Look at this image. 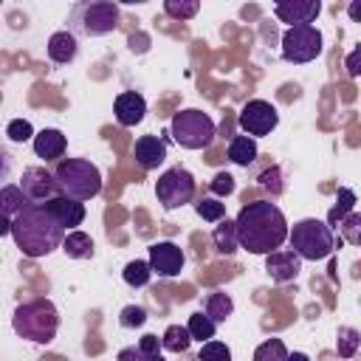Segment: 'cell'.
<instances>
[{"label": "cell", "instance_id": "9c48e42d", "mask_svg": "<svg viewBox=\"0 0 361 361\" xmlns=\"http://www.w3.org/2000/svg\"><path fill=\"white\" fill-rule=\"evenodd\" d=\"M155 195H158V203L164 209L186 206L195 197V178H192V172L183 169V166H172V169L161 172L158 183H155Z\"/></svg>", "mask_w": 361, "mask_h": 361}, {"label": "cell", "instance_id": "bcb514c9", "mask_svg": "<svg viewBox=\"0 0 361 361\" xmlns=\"http://www.w3.org/2000/svg\"><path fill=\"white\" fill-rule=\"evenodd\" d=\"M350 17H353V20H358V17H361V6H358V3H353V6H350Z\"/></svg>", "mask_w": 361, "mask_h": 361}, {"label": "cell", "instance_id": "f1b7e54d", "mask_svg": "<svg viewBox=\"0 0 361 361\" xmlns=\"http://www.w3.org/2000/svg\"><path fill=\"white\" fill-rule=\"evenodd\" d=\"M358 344H361V333L355 327H338V341H336L338 358H353L358 353Z\"/></svg>", "mask_w": 361, "mask_h": 361}, {"label": "cell", "instance_id": "6da1fadb", "mask_svg": "<svg viewBox=\"0 0 361 361\" xmlns=\"http://www.w3.org/2000/svg\"><path fill=\"white\" fill-rule=\"evenodd\" d=\"M234 231H237V245L245 248L248 254H271L282 248V243L288 240V220L276 203L254 200L245 203L234 217Z\"/></svg>", "mask_w": 361, "mask_h": 361}, {"label": "cell", "instance_id": "603a6c76", "mask_svg": "<svg viewBox=\"0 0 361 361\" xmlns=\"http://www.w3.org/2000/svg\"><path fill=\"white\" fill-rule=\"evenodd\" d=\"M212 243H214V248L220 251V254H226V257H231L240 245H237V231H234V220H228V217H223L217 226H214V231H212Z\"/></svg>", "mask_w": 361, "mask_h": 361}, {"label": "cell", "instance_id": "8fae6325", "mask_svg": "<svg viewBox=\"0 0 361 361\" xmlns=\"http://www.w3.org/2000/svg\"><path fill=\"white\" fill-rule=\"evenodd\" d=\"M25 195L28 203L34 206H45L48 200H54L59 192H56V183H54V175L45 169V166H28L23 169V178L17 183Z\"/></svg>", "mask_w": 361, "mask_h": 361}, {"label": "cell", "instance_id": "1f68e13d", "mask_svg": "<svg viewBox=\"0 0 361 361\" xmlns=\"http://www.w3.org/2000/svg\"><path fill=\"white\" fill-rule=\"evenodd\" d=\"M164 11L172 20H192L200 11V3L197 0H164Z\"/></svg>", "mask_w": 361, "mask_h": 361}, {"label": "cell", "instance_id": "4dcf8cb0", "mask_svg": "<svg viewBox=\"0 0 361 361\" xmlns=\"http://www.w3.org/2000/svg\"><path fill=\"white\" fill-rule=\"evenodd\" d=\"M195 212L197 217H203L206 223H220L226 217V203H220L217 197H200L195 203Z\"/></svg>", "mask_w": 361, "mask_h": 361}, {"label": "cell", "instance_id": "74e56055", "mask_svg": "<svg viewBox=\"0 0 361 361\" xmlns=\"http://www.w3.org/2000/svg\"><path fill=\"white\" fill-rule=\"evenodd\" d=\"M209 189H212V195L226 197V195L234 192V178H231L228 172H217V175L212 178V183H209Z\"/></svg>", "mask_w": 361, "mask_h": 361}, {"label": "cell", "instance_id": "9a60e30c", "mask_svg": "<svg viewBox=\"0 0 361 361\" xmlns=\"http://www.w3.org/2000/svg\"><path fill=\"white\" fill-rule=\"evenodd\" d=\"M31 141H34L37 158H42V161H48V164H56V161L65 155V149H68V138H65V133L56 130V127H45V130L34 133Z\"/></svg>", "mask_w": 361, "mask_h": 361}, {"label": "cell", "instance_id": "7402d4cb", "mask_svg": "<svg viewBox=\"0 0 361 361\" xmlns=\"http://www.w3.org/2000/svg\"><path fill=\"white\" fill-rule=\"evenodd\" d=\"M259 149H257V141L248 138V135H234L228 141V161L237 164V166H251L257 161Z\"/></svg>", "mask_w": 361, "mask_h": 361}, {"label": "cell", "instance_id": "d590c367", "mask_svg": "<svg viewBox=\"0 0 361 361\" xmlns=\"http://www.w3.org/2000/svg\"><path fill=\"white\" fill-rule=\"evenodd\" d=\"M257 183H259L262 189H268L274 197L282 195V189H285V186H282V169H279V166H268L265 172H259Z\"/></svg>", "mask_w": 361, "mask_h": 361}, {"label": "cell", "instance_id": "30bf717a", "mask_svg": "<svg viewBox=\"0 0 361 361\" xmlns=\"http://www.w3.org/2000/svg\"><path fill=\"white\" fill-rule=\"evenodd\" d=\"M237 124H240L243 135H248V138L268 135V133L279 124V113H276V107H274L271 102H265V99H251V102H245V107L240 110Z\"/></svg>", "mask_w": 361, "mask_h": 361}, {"label": "cell", "instance_id": "e0dca14e", "mask_svg": "<svg viewBox=\"0 0 361 361\" xmlns=\"http://www.w3.org/2000/svg\"><path fill=\"white\" fill-rule=\"evenodd\" d=\"M113 110H116V121H118L121 127H135V124L144 121L147 102H144L141 93H135V90H124V93L116 96Z\"/></svg>", "mask_w": 361, "mask_h": 361}, {"label": "cell", "instance_id": "4316f807", "mask_svg": "<svg viewBox=\"0 0 361 361\" xmlns=\"http://www.w3.org/2000/svg\"><path fill=\"white\" fill-rule=\"evenodd\" d=\"M189 344H192V338H189L186 327H180V324H169L161 336V347L169 350V353H186Z\"/></svg>", "mask_w": 361, "mask_h": 361}, {"label": "cell", "instance_id": "836d02e7", "mask_svg": "<svg viewBox=\"0 0 361 361\" xmlns=\"http://www.w3.org/2000/svg\"><path fill=\"white\" fill-rule=\"evenodd\" d=\"M197 361H231V350L223 341L212 338V341H203V347L197 353Z\"/></svg>", "mask_w": 361, "mask_h": 361}, {"label": "cell", "instance_id": "b9f144b4", "mask_svg": "<svg viewBox=\"0 0 361 361\" xmlns=\"http://www.w3.org/2000/svg\"><path fill=\"white\" fill-rule=\"evenodd\" d=\"M358 59H361V48H355V51L347 56V73H350V76H358V71H361V68H358Z\"/></svg>", "mask_w": 361, "mask_h": 361}, {"label": "cell", "instance_id": "277c9868", "mask_svg": "<svg viewBox=\"0 0 361 361\" xmlns=\"http://www.w3.org/2000/svg\"><path fill=\"white\" fill-rule=\"evenodd\" d=\"M121 11L113 0H79L68 11V31L73 37H104L118 28Z\"/></svg>", "mask_w": 361, "mask_h": 361}, {"label": "cell", "instance_id": "7bdbcfd3", "mask_svg": "<svg viewBox=\"0 0 361 361\" xmlns=\"http://www.w3.org/2000/svg\"><path fill=\"white\" fill-rule=\"evenodd\" d=\"M147 42H149L147 37H138V39H135V37H130V51H138V54H144V51H147Z\"/></svg>", "mask_w": 361, "mask_h": 361}, {"label": "cell", "instance_id": "7c38bea8", "mask_svg": "<svg viewBox=\"0 0 361 361\" xmlns=\"http://www.w3.org/2000/svg\"><path fill=\"white\" fill-rule=\"evenodd\" d=\"M147 262H149V271L152 274H158L164 279H172V276H178L183 271L186 257H183L180 245H175L172 240H161V243H152L149 245V259Z\"/></svg>", "mask_w": 361, "mask_h": 361}, {"label": "cell", "instance_id": "83f0119b", "mask_svg": "<svg viewBox=\"0 0 361 361\" xmlns=\"http://www.w3.org/2000/svg\"><path fill=\"white\" fill-rule=\"evenodd\" d=\"M121 276H124V282H127L130 288H144V285L149 282L152 271H149V262H147V259H130V262L124 265Z\"/></svg>", "mask_w": 361, "mask_h": 361}, {"label": "cell", "instance_id": "5b68a950", "mask_svg": "<svg viewBox=\"0 0 361 361\" xmlns=\"http://www.w3.org/2000/svg\"><path fill=\"white\" fill-rule=\"evenodd\" d=\"M11 327L20 338H28L34 344H51L56 338V330H59V313H56L54 302L31 299L14 310Z\"/></svg>", "mask_w": 361, "mask_h": 361}, {"label": "cell", "instance_id": "5bb4252c", "mask_svg": "<svg viewBox=\"0 0 361 361\" xmlns=\"http://www.w3.org/2000/svg\"><path fill=\"white\" fill-rule=\"evenodd\" d=\"M299 271H302V259L290 248H276L265 254V274L274 282H290L299 276Z\"/></svg>", "mask_w": 361, "mask_h": 361}, {"label": "cell", "instance_id": "3957f363", "mask_svg": "<svg viewBox=\"0 0 361 361\" xmlns=\"http://www.w3.org/2000/svg\"><path fill=\"white\" fill-rule=\"evenodd\" d=\"M51 175H54L56 192L62 197L85 203V200H90L102 192V172L87 158H59L54 164Z\"/></svg>", "mask_w": 361, "mask_h": 361}, {"label": "cell", "instance_id": "ab89813d", "mask_svg": "<svg viewBox=\"0 0 361 361\" xmlns=\"http://www.w3.org/2000/svg\"><path fill=\"white\" fill-rule=\"evenodd\" d=\"M116 361H166V358L164 355H147L138 347H124V350H118Z\"/></svg>", "mask_w": 361, "mask_h": 361}, {"label": "cell", "instance_id": "d4e9b609", "mask_svg": "<svg viewBox=\"0 0 361 361\" xmlns=\"http://www.w3.org/2000/svg\"><path fill=\"white\" fill-rule=\"evenodd\" d=\"M186 333H189V338L192 341H212L214 338V333H217V324L209 319V316H203V310H197V313H192L189 316V322H186Z\"/></svg>", "mask_w": 361, "mask_h": 361}, {"label": "cell", "instance_id": "8d00e7d4", "mask_svg": "<svg viewBox=\"0 0 361 361\" xmlns=\"http://www.w3.org/2000/svg\"><path fill=\"white\" fill-rule=\"evenodd\" d=\"M6 135H8L11 141L23 144V141L34 138V127H31V121H25V118H11L8 127H6Z\"/></svg>", "mask_w": 361, "mask_h": 361}, {"label": "cell", "instance_id": "ffe728a7", "mask_svg": "<svg viewBox=\"0 0 361 361\" xmlns=\"http://www.w3.org/2000/svg\"><path fill=\"white\" fill-rule=\"evenodd\" d=\"M71 259H90L93 257V240H90V234H85V231H79V228H73V231H65V237H62V245H59Z\"/></svg>", "mask_w": 361, "mask_h": 361}, {"label": "cell", "instance_id": "f35d334b", "mask_svg": "<svg viewBox=\"0 0 361 361\" xmlns=\"http://www.w3.org/2000/svg\"><path fill=\"white\" fill-rule=\"evenodd\" d=\"M11 172H14V155L11 149L0 141V186H6L11 180Z\"/></svg>", "mask_w": 361, "mask_h": 361}, {"label": "cell", "instance_id": "ee69618b", "mask_svg": "<svg viewBox=\"0 0 361 361\" xmlns=\"http://www.w3.org/2000/svg\"><path fill=\"white\" fill-rule=\"evenodd\" d=\"M6 234H11V220L0 214V237H6Z\"/></svg>", "mask_w": 361, "mask_h": 361}, {"label": "cell", "instance_id": "f546056e", "mask_svg": "<svg viewBox=\"0 0 361 361\" xmlns=\"http://www.w3.org/2000/svg\"><path fill=\"white\" fill-rule=\"evenodd\" d=\"M254 361H288V347L282 338H268L254 350Z\"/></svg>", "mask_w": 361, "mask_h": 361}, {"label": "cell", "instance_id": "484cf974", "mask_svg": "<svg viewBox=\"0 0 361 361\" xmlns=\"http://www.w3.org/2000/svg\"><path fill=\"white\" fill-rule=\"evenodd\" d=\"M350 212H355V192L353 189H338V197H336V206L330 209V214H327V228H336Z\"/></svg>", "mask_w": 361, "mask_h": 361}, {"label": "cell", "instance_id": "ba28073f", "mask_svg": "<svg viewBox=\"0 0 361 361\" xmlns=\"http://www.w3.org/2000/svg\"><path fill=\"white\" fill-rule=\"evenodd\" d=\"M322 31L316 25H290L285 34H282V59L285 62H293V65H305V62H313L319 54H322Z\"/></svg>", "mask_w": 361, "mask_h": 361}, {"label": "cell", "instance_id": "7a4b0ae2", "mask_svg": "<svg viewBox=\"0 0 361 361\" xmlns=\"http://www.w3.org/2000/svg\"><path fill=\"white\" fill-rule=\"evenodd\" d=\"M11 237L17 243V248L31 257V259H39V257H48L51 251H56L62 245V226L48 214L45 206H34L28 203L17 217H11Z\"/></svg>", "mask_w": 361, "mask_h": 361}, {"label": "cell", "instance_id": "d6a6232c", "mask_svg": "<svg viewBox=\"0 0 361 361\" xmlns=\"http://www.w3.org/2000/svg\"><path fill=\"white\" fill-rule=\"evenodd\" d=\"M336 228L341 231V240L344 243H350V245H358L361 243V214L358 212H350Z\"/></svg>", "mask_w": 361, "mask_h": 361}, {"label": "cell", "instance_id": "d6986e66", "mask_svg": "<svg viewBox=\"0 0 361 361\" xmlns=\"http://www.w3.org/2000/svg\"><path fill=\"white\" fill-rule=\"evenodd\" d=\"M45 51H48V59H51L54 65H68V62H73L76 54H79V39H76L68 28H65V31H56V34H51Z\"/></svg>", "mask_w": 361, "mask_h": 361}, {"label": "cell", "instance_id": "52a82bcc", "mask_svg": "<svg viewBox=\"0 0 361 361\" xmlns=\"http://www.w3.org/2000/svg\"><path fill=\"white\" fill-rule=\"evenodd\" d=\"M169 135L183 149H206L217 135V124L212 121L209 113H203L197 107H186V110H178L172 116Z\"/></svg>", "mask_w": 361, "mask_h": 361}, {"label": "cell", "instance_id": "e575fe53", "mask_svg": "<svg viewBox=\"0 0 361 361\" xmlns=\"http://www.w3.org/2000/svg\"><path fill=\"white\" fill-rule=\"evenodd\" d=\"M147 322V307L144 305H127V307H121V313H118V324L121 327H141Z\"/></svg>", "mask_w": 361, "mask_h": 361}, {"label": "cell", "instance_id": "44dd1931", "mask_svg": "<svg viewBox=\"0 0 361 361\" xmlns=\"http://www.w3.org/2000/svg\"><path fill=\"white\" fill-rule=\"evenodd\" d=\"M231 313H234V302H231L228 293H223V290L206 293V299H203V316H209L214 324H223Z\"/></svg>", "mask_w": 361, "mask_h": 361}, {"label": "cell", "instance_id": "f6af8a7d", "mask_svg": "<svg viewBox=\"0 0 361 361\" xmlns=\"http://www.w3.org/2000/svg\"><path fill=\"white\" fill-rule=\"evenodd\" d=\"M288 361H310L305 353H288Z\"/></svg>", "mask_w": 361, "mask_h": 361}, {"label": "cell", "instance_id": "60d3db41", "mask_svg": "<svg viewBox=\"0 0 361 361\" xmlns=\"http://www.w3.org/2000/svg\"><path fill=\"white\" fill-rule=\"evenodd\" d=\"M138 350L147 353V355H161V353H158V350H161V338H158L155 333H147V336H141Z\"/></svg>", "mask_w": 361, "mask_h": 361}, {"label": "cell", "instance_id": "4fadbf2b", "mask_svg": "<svg viewBox=\"0 0 361 361\" xmlns=\"http://www.w3.org/2000/svg\"><path fill=\"white\" fill-rule=\"evenodd\" d=\"M274 14L290 25H313V20L322 14V3L319 0H279L274 6Z\"/></svg>", "mask_w": 361, "mask_h": 361}, {"label": "cell", "instance_id": "2e32d148", "mask_svg": "<svg viewBox=\"0 0 361 361\" xmlns=\"http://www.w3.org/2000/svg\"><path fill=\"white\" fill-rule=\"evenodd\" d=\"M45 209H48V214L62 226V231H73L76 226H82V220H85V203H79V200H71V197H62V195H56L54 200H48L45 203Z\"/></svg>", "mask_w": 361, "mask_h": 361}, {"label": "cell", "instance_id": "cb8c5ba5", "mask_svg": "<svg viewBox=\"0 0 361 361\" xmlns=\"http://www.w3.org/2000/svg\"><path fill=\"white\" fill-rule=\"evenodd\" d=\"M25 206H28V200H25V195H23V189L17 183L0 186V214L3 217H17Z\"/></svg>", "mask_w": 361, "mask_h": 361}, {"label": "cell", "instance_id": "8992f818", "mask_svg": "<svg viewBox=\"0 0 361 361\" xmlns=\"http://www.w3.org/2000/svg\"><path fill=\"white\" fill-rule=\"evenodd\" d=\"M288 240H290V251L299 259H310V262L330 257L336 248L333 228H327V223H322L316 217H305V220L293 223V228H288Z\"/></svg>", "mask_w": 361, "mask_h": 361}, {"label": "cell", "instance_id": "ac0fdd59", "mask_svg": "<svg viewBox=\"0 0 361 361\" xmlns=\"http://www.w3.org/2000/svg\"><path fill=\"white\" fill-rule=\"evenodd\" d=\"M135 161L141 169H158L166 161V141L158 135H141L135 141Z\"/></svg>", "mask_w": 361, "mask_h": 361}]
</instances>
